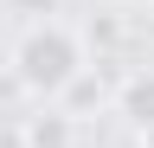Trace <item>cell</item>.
<instances>
[{"label":"cell","instance_id":"obj_1","mask_svg":"<svg viewBox=\"0 0 154 148\" xmlns=\"http://www.w3.org/2000/svg\"><path fill=\"white\" fill-rule=\"evenodd\" d=\"M84 65H90V52L77 39V26H64V20H38V26H26L13 39V84L26 97H38V103L64 97L84 77Z\"/></svg>","mask_w":154,"mask_h":148},{"label":"cell","instance_id":"obj_2","mask_svg":"<svg viewBox=\"0 0 154 148\" xmlns=\"http://www.w3.org/2000/svg\"><path fill=\"white\" fill-rule=\"evenodd\" d=\"M26 148H71V116H64V109L26 116Z\"/></svg>","mask_w":154,"mask_h":148},{"label":"cell","instance_id":"obj_3","mask_svg":"<svg viewBox=\"0 0 154 148\" xmlns=\"http://www.w3.org/2000/svg\"><path fill=\"white\" fill-rule=\"evenodd\" d=\"M135 7H154V0H135Z\"/></svg>","mask_w":154,"mask_h":148}]
</instances>
